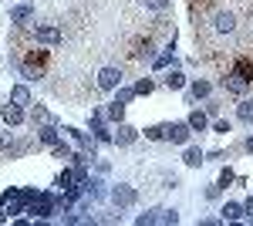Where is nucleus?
I'll return each instance as SVG.
<instances>
[{
  "mask_svg": "<svg viewBox=\"0 0 253 226\" xmlns=\"http://www.w3.org/2000/svg\"><path fill=\"white\" fill-rule=\"evenodd\" d=\"M27 213L38 216V220H47V216L54 213V199H51V196H34L31 206H27Z\"/></svg>",
  "mask_w": 253,
  "mask_h": 226,
  "instance_id": "f257e3e1",
  "label": "nucleus"
},
{
  "mask_svg": "<svg viewBox=\"0 0 253 226\" xmlns=\"http://www.w3.org/2000/svg\"><path fill=\"white\" fill-rule=\"evenodd\" d=\"M223 88H226V91H233V94H243L247 88H250V78L243 75V71H230V75L223 78Z\"/></svg>",
  "mask_w": 253,
  "mask_h": 226,
  "instance_id": "f03ea898",
  "label": "nucleus"
},
{
  "mask_svg": "<svg viewBox=\"0 0 253 226\" xmlns=\"http://www.w3.org/2000/svg\"><path fill=\"white\" fill-rule=\"evenodd\" d=\"M118 85H122V71H118V68H101V71H98V88H101V91H112Z\"/></svg>",
  "mask_w": 253,
  "mask_h": 226,
  "instance_id": "7ed1b4c3",
  "label": "nucleus"
},
{
  "mask_svg": "<svg viewBox=\"0 0 253 226\" xmlns=\"http://www.w3.org/2000/svg\"><path fill=\"white\" fill-rule=\"evenodd\" d=\"M189 122H172V125H166V138L175 142V145H182V142H189Z\"/></svg>",
  "mask_w": 253,
  "mask_h": 226,
  "instance_id": "20e7f679",
  "label": "nucleus"
},
{
  "mask_svg": "<svg viewBox=\"0 0 253 226\" xmlns=\"http://www.w3.org/2000/svg\"><path fill=\"white\" fill-rule=\"evenodd\" d=\"M135 199H138V192L132 186H115L112 189V203H115V206H135Z\"/></svg>",
  "mask_w": 253,
  "mask_h": 226,
  "instance_id": "39448f33",
  "label": "nucleus"
},
{
  "mask_svg": "<svg viewBox=\"0 0 253 226\" xmlns=\"http://www.w3.org/2000/svg\"><path fill=\"white\" fill-rule=\"evenodd\" d=\"M34 41L38 44H61V31L51 24H41V27H34Z\"/></svg>",
  "mask_w": 253,
  "mask_h": 226,
  "instance_id": "423d86ee",
  "label": "nucleus"
},
{
  "mask_svg": "<svg viewBox=\"0 0 253 226\" xmlns=\"http://www.w3.org/2000/svg\"><path fill=\"white\" fill-rule=\"evenodd\" d=\"M213 27H216V31H219V34H230V31H233V27H236V17H233V14H226V10H223V14H216Z\"/></svg>",
  "mask_w": 253,
  "mask_h": 226,
  "instance_id": "0eeeda50",
  "label": "nucleus"
},
{
  "mask_svg": "<svg viewBox=\"0 0 253 226\" xmlns=\"http://www.w3.org/2000/svg\"><path fill=\"white\" fill-rule=\"evenodd\" d=\"M135 138H138V132L132 129V125H118V132H115V142H118V145H132Z\"/></svg>",
  "mask_w": 253,
  "mask_h": 226,
  "instance_id": "6e6552de",
  "label": "nucleus"
},
{
  "mask_svg": "<svg viewBox=\"0 0 253 226\" xmlns=\"http://www.w3.org/2000/svg\"><path fill=\"white\" fill-rule=\"evenodd\" d=\"M31 14H34V7H31V3H17V7H10V20H14V24H24Z\"/></svg>",
  "mask_w": 253,
  "mask_h": 226,
  "instance_id": "1a4fd4ad",
  "label": "nucleus"
},
{
  "mask_svg": "<svg viewBox=\"0 0 253 226\" xmlns=\"http://www.w3.org/2000/svg\"><path fill=\"white\" fill-rule=\"evenodd\" d=\"M10 101H14V105H31V91H27V85H14V88H10Z\"/></svg>",
  "mask_w": 253,
  "mask_h": 226,
  "instance_id": "9d476101",
  "label": "nucleus"
},
{
  "mask_svg": "<svg viewBox=\"0 0 253 226\" xmlns=\"http://www.w3.org/2000/svg\"><path fill=\"white\" fill-rule=\"evenodd\" d=\"M3 122H7V125H20V122H24L20 105H3Z\"/></svg>",
  "mask_w": 253,
  "mask_h": 226,
  "instance_id": "9b49d317",
  "label": "nucleus"
},
{
  "mask_svg": "<svg viewBox=\"0 0 253 226\" xmlns=\"http://www.w3.org/2000/svg\"><path fill=\"white\" fill-rule=\"evenodd\" d=\"M219 213H223V220H230V223H233V220H240V216H247L240 203H226V206L219 209Z\"/></svg>",
  "mask_w": 253,
  "mask_h": 226,
  "instance_id": "f8f14e48",
  "label": "nucleus"
},
{
  "mask_svg": "<svg viewBox=\"0 0 253 226\" xmlns=\"http://www.w3.org/2000/svg\"><path fill=\"white\" fill-rule=\"evenodd\" d=\"M182 162H186L189 169H196V166H203V152H199V149H186V155H182Z\"/></svg>",
  "mask_w": 253,
  "mask_h": 226,
  "instance_id": "ddd939ff",
  "label": "nucleus"
},
{
  "mask_svg": "<svg viewBox=\"0 0 253 226\" xmlns=\"http://www.w3.org/2000/svg\"><path fill=\"white\" fill-rule=\"evenodd\" d=\"M41 142H44V145H58V129H54V125H44V129H41Z\"/></svg>",
  "mask_w": 253,
  "mask_h": 226,
  "instance_id": "4468645a",
  "label": "nucleus"
},
{
  "mask_svg": "<svg viewBox=\"0 0 253 226\" xmlns=\"http://www.w3.org/2000/svg\"><path fill=\"white\" fill-rule=\"evenodd\" d=\"M156 223H179L175 209H156Z\"/></svg>",
  "mask_w": 253,
  "mask_h": 226,
  "instance_id": "2eb2a0df",
  "label": "nucleus"
},
{
  "mask_svg": "<svg viewBox=\"0 0 253 226\" xmlns=\"http://www.w3.org/2000/svg\"><path fill=\"white\" fill-rule=\"evenodd\" d=\"M186 122H189V129H193V132H203V129H206V115H203V112H193Z\"/></svg>",
  "mask_w": 253,
  "mask_h": 226,
  "instance_id": "dca6fc26",
  "label": "nucleus"
},
{
  "mask_svg": "<svg viewBox=\"0 0 253 226\" xmlns=\"http://www.w3.org/2000/svg\"><path fill=\"white\" fill-rule=\"evenodd\" d=\"M236 115H240L243 122H253V101H243V105L236 108Z\"/></svg>",
  "mask_w": 253,
  "mask_h": 226,
  "instance_id": "f3484780",
  "label": "nucleus"
},
{
  "mask_svg": "<svg viewBox=\"0 0 253 226\" xmlns=\"http://www.w3.org/2000/svg\"><path fill=\"white\" fill-rule=\"evenodd\" d=\"M193 98H210V85H206V81H196L193 85Z\"/></svg>",
  "mask_w": 253,
  "mask_h": 226,
  "instance_id": "a211bd4d",
  "label": "nucleus"
},
{
  "mask_svg": "<svg viewBox=\"0 0 253 226\" xmlns=\"http://www.w3.org/2000/svg\"><path fill=\"white\" fill-rule=\"evenodd\" d=\"M166 85H169V88H182V85H186V78L179 75V71H172V75H166Z\"/></svg>",
  "mask_w": 253,
  "mask_h": 226,
  "instance_id": "6ab92c4d",
  "label": "nucleus"
},
{
  "mask_svg": "<svg viewBox=\"0 0 253 226\" xmlns=\"http://www.w3.org/2000/svg\"><path fill=\"white\" fill-rule=\"evenodd\" d=\"M132 98H135V88H122V91H118V105H128V101H132Z\"/></svg>",
  "mask_w": 253,
  "mask_h": 226,
  "instance_id": "aec40b11",
  "label": "nucleus"
},
{
  "mask_svg": "<svg viewBox=\"0 0 253 226\" xmlns=\"http://www.w3.org/2000/svg\"><path fill=\"white\" fill-rule=\"evenodd\" d=\"M122 115H125V105H112V108H108V118H115V122H122Z\"/></svg>",
  "mask_w": 253,
  "mask_h": 226,
  "instance_id": "412c9836",
  "label": "nucleus"
},
{
  "mask_svg": "<svg viewBox=\"0 0 253 226\" xmlns=\"http://www.w3.org/2000/svg\"><path fill=\"white\" fill-rule=\"evenodd\" d=\"M145 7H152V10H166L169 0H145Z\"/></svg>",
  "mask_w": 253,
  "mask_h": 226,
  "instance_id": "4be33fe9",
  "label": "nucleus"
},
{
  "mask_svg": "<svg viewBox=\"0 0 253 226\" xmlns=\"http://www.w3.org/2000/svg\"><path fill=\"white\" fill-rule=\"evenodd\" d=\"M152 91V81H138L135 85V94H149Z\"/></svg>",
  "mask_w": 253,
  "mask_h": 226,
  "instance_id": "5701e85b",
  "label": "nucleus"
},
{
  "mask_svg": "<svg viewBox=\"0 0 253 226\" xmlns=\"http://www.w3.org/2000/svg\"><path fill=\"white\" fill-rule=\"evenodd\" d=\"M31 118H34V122H51V115L44 112V108H34V115H31Z\"/></svg>",
  "mask_w": 253,
  "mask_h": 226,
  "instance_id": "b1692460",
  "label": "nucleus"
},
{
  "mask_svg": "<svg viewBox=\"0 0 253 226\" xmlns=\"http://www.w3.org/2000/svg\"><path fill=\"white\" fill-rule=\"evenodd\" d=\"M54 152H58L61 159H71V149H68V145H64V142H58V145H54Z\"/></svg>",
  "mask_w": 253,
  "mask_h": 226,
  "instance_id": "393cba45",
  "label": "nucleus"
},
{
  "mask_svg": "<svg viewBox=\"0 0 253 226\" xmlns=\"http://www.w3.org/2000/svg\"><path fill=\"white\" fill-rule=\"evenodd\" d=\"M145 135H149V138H166V129H162V125H156V129H149Z\"/></svg>",
  "mask_w": 253,
  "mask_h": 226,
  "instance_id": "a878e982",
  "label": "nucleus"
},
{
  "mask_svg": "<svg viewBox=\"0 0 253 226\" xmlns=\"http://www.w3.org/2000/svg\"><path fill=\"white\" fill-rule=\"evenodd\" d=\"M216 132L226 135V132H230V122H226V118H219V122H216Z\"/></svg>",
  "mask_w": 253,
  "mask_h": 226,
  "instance_id": "bb28decb",
  "label": "nucleus"
},
{
  "mask_svg": "<svg viewBox=\"0 0 253 226\" xmlns=\"http://www.w3.org/2000/svg\"><path fill=\"white\" fill-rule=\"evenodd\" d=\"M169 57H172V47H169V54H162V57L156 61V68H166V64H169Z\"/></svg>",
  "mask_w": 253,
  "mask_h": 226,
  "instance_id": "cd10ccee",
  "label": "nucleus"
},
{
  "mask_svg": "<svg viewBox=\"0 0 253 226\" xmlns=\"http://www.w3.org/2000/svg\"><path fill=\"white\" fill-rule=\"evenodd\" d=\"M243 213H247V216H253V196L247 199V203H243Z\"/></svg>",
  "mask_w": 253,
  "mask_h": 226,
  "instance_id": "c85d7f7f",
  "label": "nucleus"
},
{
  "mask_svg": "<svg viewBox=\"0 0 253 226\" xmlns=\"http://www.w3.org/2000/svg\"><path fill=\"white\" fill-rule=\"evenodd\" d=\"M3 145H10V132H0V149Z\"/></svg>",
  "mask_w": 253,
  "mask_h": 226,
  "instance_id": "c756f323",
  "label": "nucleus"
},
{
  "mask_svg": "<svg viewBox=\"0 0 253 226\" xmlns=\"http://www.w3.org/2000/svg\"><path fill=\"white\" fill-rule=\"evenodd\" d=\"M247 152H253V138H247Z\"/></svg>",
  "mask_w": 253,
  "mask_h": 226,
  "instance_id": "7c9ffc66",
  "label": "nucleus"
},
{
  "mask_svg": "<svg viewBox=\"0 0 253 226\" xmlns=\"http://www.w3.org/2000/svg\"><path fill=\"white\" fill-rule=\"evenodd\" d=\"M0 206H3V199H0ZM0 220H3V213H0Z\"/></svg>",
  "mask_w": 253,
  "mask_h": 226,
  "instance_id": "2f4dec72",
  "label": "nucleus"
}]
</instances>
